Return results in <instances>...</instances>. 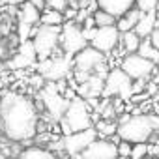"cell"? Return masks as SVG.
<instances>
[{
	"instance_id": "obj_1",
	"label": "cell",
	"mask_w": 159,
	"mask_h": 159,
	"mask_svg": "<svg viewBox=\"0 0 159 159\" xmlns=\"http://www.w3.org/2000/svg\"><path fill=\"white\" fill-rule=\"evenodd\" d=\"M38 109L34 101L19 92H6L0 98V127L8 140L25 142L36 137Z\"/></svg>"
},
{
	"instance_id": "obj_2",
	"label": "cell",
	"mask_w": 159,
	"mask_h": 159,
	"mask_svg": "<svg viewBox=\"0 0 159 159\" xmlns=\"http://www.w3.org/2000/svg\"><path fill=\"white\" fill-rule=\"evenodd\" d=\"M116 137L120 140H127L131 144H139V142H150L155 137V129H153V122H152V114H131V116H124L118 124V133Z\"/></svg>"
},
{
	"instance_id": "obj_3",
	"label": "cell",
	"mask_w": 159,
	"mask_h": 159,
	"mask_svg": "<svg viewBox=\"0 0 159 159\" xmlns=\"http://www.w3.org/2000/svg\"><path fill=\"white\" fill-rule=\"evenodd\" d=\"M60 125H62L64 137L77 133V131L90 129L92 127V116H90V105L86 103V99H83V98L71 99L64 118L60 120Z\"/></svg>"
},
{
	"instance_id": "obj_4",
	"label": "cell",
	"mask_w": 159,
	"mask_h": 159,
	"mask_svg": "<svg viewBox=\"0 0 159 159\" xmlns=\"http://www.w3.org/2000/svg\"><path fill=\"white\" fill-rule=\"evenodd\" d=\"M105 58H107V54L94 49L92 45H88L81 52H77L73 56V69H75V77H77L79 84L86 83L90 79V75H94V71L105 62Z\"/></svg>"
},
{
	"instance_id": "obj_5",
	"label": "cell",
	"mask_w": 159,
	"mask_h": 159,
	"mask_svg": "<svg viewBox=\"0 0 159 159\" xmlns=\"http://www.w3.org/2000/svg\"><path fill=\"white\" fill-rule=\"evenodd\" d=\"M105 98H120V99H129L133 98V81L124 73V69L112 67L105 79V90H103Z\"/></svg>"
},
{
	"instance_id": "obj_6",
	"label": "cell",
	"mask_w": 159,
	"mask_h": 159,
	"mask_svg": "<svg viewBox=\"0 0 159 159\" xmlns=\"http://www.w3.org/2000/svg\"><path fill=\"white\" fill-rule=\"evenodd\" d=\"M60 47L66 54H71V56H75L77 52L86 49L88 41L83 34V26L75 21H66L62 25V32H60Z\"/></svg>"
},
{
	"instance_id": "obj_7",
	"label": "cell",
	"mask_w": 159,
	"mask_h": 159,
	"mask_svg": "<svg viewBox=\"0 0 159 159\" xmlns=\"http://www.w3.org/2000/svg\"><path fill=\"white\" fill-rule=\"evenodd\" d=\"M60 32H62V26H43V25H39L38 34L32 39L39 62L47 60V58H52L54 49L60 45Z\"/></svg>"
},
{
	"instance_id": "obj_8",
	"label": "cell",
	"mask_w": 159,
	"mask_h": 159,
	"mask_svg": "<svg viewBox=\"0 0 159 159\" xmlns=\"http://www.w3.org/2000/svg\"><path fill=\"white\" fill-rule=\"evenodd\" d=\"M39 94H41V101H43L47 112L51 114V118L56 120V122H60V120L64 118V114H66V111H67L71 99H67L66 96L60 94L58 83H49V84H45Z\"/></svg>"
},
{
	"instance_id": "obj_9",
	"label": "cell",
	"mask_w": 159,
	"mask_h": 159,
	"mask_svg": "<svg viewBox=\"0 0 159 159\" xmlns=\"http://www.w3.org/2000/svg\"><path fill=\"white\" fill-rule=\"evenodd\" d=\"M73 67V56L71 54H60V56H52L47 60H41L38 69L39 75H43L49 83H58L69 75V69Z\"/></svg>"
},
{
	"instance_id": "obj_10",
	"label": "cell",
	"mask_w": 159,
	"mask_h": 159,
	"mask_svg": "<svg viewBox=\"0 0 159 159\" xmlns=\"http://www.w3.org/2000/svg\"><path fill=\"white\" fill-rule=\"evenodd\" d=\"M120 67L131 81H148L155 73V64L142 58L140 54H125L120 62Z\"/></svg>"
},
{
	"instance_id": "obj_11",
	"label": "cell",
	"mask_w": 159,
	"mask_h": 159,
	"mask_svg": "<svg viewBox=\"0 0 159 159\" xmlns=\"http://www.w3.org/2000/svg\"><path fill=\"white\" fill-rule=\"evenodd\" d=\"M98 139V131L96 127H90V129H84V131H77V133H71V135H66L62 139L64 142V152L67 155H81L94 140Z\"/></svg>"
},
{
	"instance_id": "obj_12",
	"label": "cell",
	"mask_w": 159,
	"mask_h": 159,
	"mask_svg": "<svg viewBox=\"0 0 159 159\" xmlns=\"http://www.w3.org/2000/svg\"><path fill=\"white\" fill-rule=\"evenodd\" d=\"M75 159H118V144L111 139H96Z\"/></svg>"
},
{
	"instance_id": "obj_13",
	"label": "cell",
	"mask_w": 159,
	"mask_h": 159,
	"mask_svg": "<svg viewBox=\"0 0 159 159\" xmlns=\"http://www.w3.org/2000/svg\"><path fill=\"white\" fill-rule=\"evenodd\" d=\"M120 39H122V32L116 26H103V28H98L90 45L94 49L101 51L103 54H109L120 45Z\"/></svg>"
},
{
	"instance_id": "obj_14",
	"label": "cell",
	"mask_w": 159,
	"mask_h": 159,
	"mask_svg": "<svg viewBox=\"0 0 159 159\" xmlns=\"http://www.w3.org/2000/svg\"><path fill=\"white\" fill-rule=\"evenodd\" d=\"M36 60H38V52H36L34 41L30 39V41L19 43L17 54L11 58L10 66H11V67H15V69H23V67H28V66H32Z\"/></svg>"
},
{
	"instance_id": "obj_15",
	"label": "cell",
	"mask_w": 159,
	"mask_h": 159,
	"mask_svg": "<svg viewBox=\"0 0 159 159\" xmlns=\"http://www.w3.org/2000/svg\"><path fill=\"white\" fill-rule=\"evenodd\" d=\"M96 2H98L99 10L109 11L116 19L124 17L129 10H133L137 6V0H96Z\"/></svg>"
},
{
	"instance_id": "obj_16",
	"label": "cell",
	"mask_w": 159,
	"mask_h": 159,
	"mask_svg": "<svg viewBox=\"0 0 159 159\" xmlns=\"http://www.w3.org/2000/svg\"><path fill=\"white\" fill-rule=\"evenodd\" d=\"M140 17H142V11L135 6L133 10H129L124 17H120V19L116 21V28H118L122 34L131 32V30H135V26H137V23L140 21Z\"/></svg>"
},
{
	"instance_id": "obj_17",
	"label": "cell",
	"mask_w": 159,
	"mask_h": 159,
	"mask_svg": "<svg viewBox=\"0 0 159 159\" xmlns=\"http://www.w3.org/2000/svg\"><path fill=\"white\" fill-rule=\"evenodd\" d=\"M155 21H157V11L142 13L140 21H139V23H137V26H135V32H137L142 39L150 38V36H152V32L155 30Z\"/></svg>"
},
{
	"instance_id": "obj_18",
	"label": "cell",
	"mask_w": 159,
	"mask_h": 159,
	"mask_svg": "<svg viewBox=\"0 0 159 159\" xmlns=\"http://www.w3.org/2000/svg\"><path fill=\"white\" fill-rule=\"evenodd\" d=\"M17 19H21V21L30 23V25L36 26V25L39 23V19H41V10L36 8L30 0H26L25 4H21V10L17 11Z\"/></svg>"
},
{
	"instance_id": "obj_19",
	"label": "cell",
	"mask_w": 159,
	"mask_h": 159,
	"mask_svg": "<svg viewBox=\"0 0 159 159\" xmlns=\"http://www.w3.org/2000/svg\"><path fill=\"white\" fill-rule=\"evenodd\" d=\"M17 159H58V155L49 150V148H39V146H30L23 152H19Z\"/></svg>"
},
{
	"instance_id": "obj_20",
	"label": "cell",
	"mask_w": 159,
	"mask_h": 159,
	"mask_svg": "<svg viewBox=\"0 0 159 159\" xmlns=\"http://www.w3.org/2000/svg\"><path fill=\"white\" fill-rule=\"evenodd\" d=\"M39 23L43 26H62L66 23V17H64V11H58V10H52V8H45L41 11Z\"/></svg>"
},
{
	"instance_id": "obj_21",
	"label": "cell",
	"mask_w": 159,
	"mask_h": 159,
	"mask_svg": "<svg viewBox=\"0 0 159 159\" xmlns=\"http://www.w3.org/2000/svg\"><path fill=\"white\" fill-rule=\"evenodd\" d=\"M140 43H142V38H140V36H139L135 30L122 34L120 45L124 47L125 54H135V52H139V47H140Z\"/></svg>"
},
{
	"instance_id": "obj_22",
	"label": "cell",
	"mask_w": 159,
	"mask_h": 159,
	"mask_svg": "<svg viewBox=\"0 0 159 159\" xmlns=\"http://www.w3.org/2000/svg\"><path fill=\"white\" fill-rule=\"evenodd\" d=\"M38 28L39 26H34V25L25 23V21L19 19V23H17V39H19V43H25V41L34 39V36L38 34Z\"/></svg>"
},
{
	"instance_id": "obj_23",
	"label": "cell",
	"mask_w": 159,
	"mask_h": 159,
	"mask_svg": "<svg viewBox=\"0 0 159 159\" xmlns=\"http://www.w3.org/2000/svg\"><path fill=\"white\" fill-rule=\"evenodd\" d=\"M94 127H96L98 135H101L105 139H111V137H114L118 133V124L114 120H99Z\"/></svg>"
},
{
	"instance_id": "obj_24",
	"label": "cell",
	"mask_w": 159,
	"mask_h": 159,
	"mask_svg": "<svg viewBox=\"0 0 159 159\" xmlns=\"http://www.w3.org/2000/svg\"><path fill=\"white\" fill-rule=\"evenodd\" d=\"M137 54H140L142 58H146V60H150V62H153V64H157V60H159V49H155L148 38L142 39V43H140Z\"/></svg>"
},
{
	"instance_id": "obj_25",
	"label": "cell",
	"mask_w": 159,
	"mask_h": 159,
	"mask_svg": "<svg viewBox=\"0 0 159 159\" xmlns=\"http://www.w3.org/2000/svg\"><path fill=\"white\" fill-rule=\"evenodd\" d=\"M94 21H96L98 28H103V26H116L118 19L114 15H111L109 11H105V10H98L94 13Z\"/></svg>"
},
{
	"instance_id": "obj_26",
	"label": "cell",
	"mask_w": 159,
	"mask_h": 159,
	"mask_svg": "<svg viewBox=\"0 0 159 159\" xmlns=\"http://www.w3.org/2000/svg\"><path fill=\"white\" fill-rule=\"evenodd\" d=\"M148 155H150V146H148V142H139V144H133L129 159H146Z\"/></svg>"
},
{
	"instance_id": "obj_27",
	"label": "cell",
	"mask_w": 159,
	"mask_h": 159,
	"mask_svg": "<svg viewBox=\"0 0 159 159\" xmlns=\"http://www.w3.org/2000/svg\"><path fill=\"white\" fill-rule=\"evenodd\" d=\"M137 8L142 13H152L159 10V0H137Z\"/></svg>"
},
{
	"instance_id": "obj_28",
	"label": "cell",
	"mask_w": 159,
	"mask_h": 159,
	"mask_svg": "<svg viewBox=\"0 0 159 159\" xmlns=\"http://www.w3.org/2000/svg\"><path fill=\"white\" fill-rule=\"evenodd\" d=\"M118 157L120 159H129V155H131V148H133V144L131 142H127V140H120L118 139Z\"/></svg>"
},
{
	"instance_id": "obj_29",
	"label": "cell",
	"mask_w": 159,
	"mask_h": 159,
	"mask_svg": "<svg viewBox=\"0 0 159 159\" xmlns=\"http://www.w3.org/2000/svg\"><path fill=\"white\" fill-rule=\"evenodd\" d=\"M69 6V0H47V8L58 10V11H66Z\"/></svg>"
},
{
	"instance_id": "obj_30",
	"label": "cell",
	"mask_w": 159,
	"mask_h": 159,
	"mask_svg": "<svg viewBox=\"0 0 159 159\" xmlns=\"http://www.w3.org/2000/svg\"><path fill=\"white\" fill-rule=\"evenodd\" d=\"M148 39L152 41V45H153L155 49H159V28H155V30L152 32V36H150Z\"/></svg>"
},
{
	"instance_id": "obj_31",
	"label": "cell",
	"mask_w": 159,
	"mask_h": 159,
	"mask_svg": "<svg viewBox=\"0 0 159 159\" xmlns=\"http://www.w3.org/2000/svg\"><path fill=\"white\" fill-rule=\"evenodd\" d=\"M6 52H8V49H6V43H4V34L0 32V60L6 56Z\"/></svg>"
},
{
	"instance_id": "obj_32",
	"label": "cell",
	"mask_w": 159,
	"mask_h": 159,
	"mask_svg": "<svg viewBox=\"0 0 159 159\" xmlns=\"http://www.w3.org/2000/svg\"><path fill=\"white\" fill-rule=\"evenodd\" d=\"M30 2H32L36 8H39V10H45V8H47V0H30Z\"/></svg>"
},
{
	"instance_id": "obj_33",
	"label": "cell",
	"mask_w": 159,
	"mask_h": 159,
	"mask_svg": "<svg viewBox=\"0 0 159 159\" xmlns=\"http://www.w3.org/2000/svg\"><path fill=\"white\" fill-rule=\"evenodd\" d=\"M152 122H153V129H155V135H159V114H152Z\"/></svg>"
},
{
	"instance_id": "obj_34",
	"label": "cell",
	"mask_w": 159,
	"mask_h": 159,
	"mask_svg": "<svg viewBox=\"0 0 159 159\" xmlns=\"http://www.w3.org/2000/svg\"><path fill=\"white\" fill-rule=\"evenodd\" d=\"M10 2V6H21V4H25L26 0H8Z\"/></svg>"
},
{
	"instance_id": "obj_35",
	"label": "cell",
	"mask_w": 159,
	"mask_h": 159,
	"mask_svg": "<svg viewBox=\"0 0 159 159\" xmlns=\"http://www.w3.org/2000/svg\"><path fill=\"white\" fill-rule=\"evenodd\" d=\"M83 0H69V6H73V8H77L79 10V4H81Z\"/></svg>"
},
{
	"instance_id": "obj_36",
	"label": "cell",
	"mask_w": 159,
	"mask_h": 159,
	"mask_svg": "<svg viewBox=\"0 0 159 159\" xmlns=\"http://www.w3.org/2000/svg\"><path fill=\"white\" fill-rule=\"evenodd\" d=\"M0 159H10V155H6V153H2V152H0Z\"/></svg>"
},
{
	"instance_id": "obj_37",
	"label": "cell",
	"mask_w": 159,
	"mask_h": 159,
	"mask_svg": "<svg viewBox=\"0 0 159 159\" xmlns=\"http://www.w3.org/2000/svg\"><path fill=\"white\" fill-rule=\"evenodd\" d=\"M155 114H159V101H157V105H155Z\"/></svg>"
},
{
	"instance_id": "obj_38",
	"label": "cell",
	"mask_w": 159,
	"mask_h": 159,
	"mask_svg": "<svg viewBox=\"0 0 159 159\" xmlns=\"http://www.w3.org/2000/svg\"><path fill=\"white\" fill-rule=\"evenodd\" d=\"M155 69H157V71H159V60H157V64H155Z\"/></svg>"
},
{
	"instance_id": "obj_39",
	"label": "cell",
	"mask_w": 159,
	"mask_h": 159,
	"mask_svg": "<svg viewBox=\"0 0 159 159\" xmlns=\"http://www.w3.org/2000/svg\"><path fill=\"white\" fill-rule=\"evenodd\" d=\"M0 2H8V0H0Z\"/></svg>"
},
{
	"instance_id": "obj_40",
	"label": "cell",
	"mask_w": 159,
	"mask_h": 159,
	"mask_svg": "<svg viewBox=\"0 0 159 159\" xmlns=\"http://www.w3.org/2000/svg\"><path fill=\"white\" fill-rule=\"evenodd\" d=\"M0 133H2V127H0Z\"/></svg>"
},
{
	"instance_id": "obj_41",
	"label": "cell",
	"mask_w": 159,
	"mask_h": 159,
	"mask_svg": "<svg viewBox=\"0 0 159 159\" xmlns=\"http://www.w3.org/2000/svg\"><path fill=\"white\" fill-rule=\"evenodd\" d=\"M153 159H159V157H153Z\"/></svg>"
}]
</instances>
